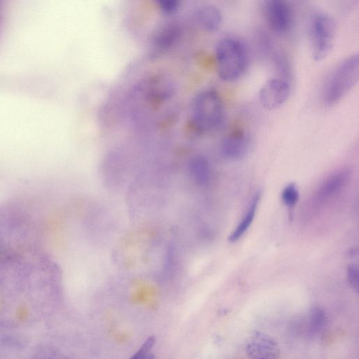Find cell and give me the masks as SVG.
I'll use <instances>...</instances> for the list:
<instances>
[{
	"instance_id": "cell-1",
	"label": "cell",
	"mask_w": 359,
	"mask_h": 359,
	"mask_svg": "<svg viewBox=\"0 0 359 359\" xmlns=\"http://www.w3.org/2000/svg\"><path fill=\"white\" fill-rule=\"evenodd\" d=\"M217 72L221 79L233 81L246 69L248 51L244 42L235 36L222 38L215 46Z\"/></svg>"
},
{
	"instance_id": "cell-2",
	"label": "cell",
	"mask_w": 359,
	"mask_h": 359,
	"mask_svg": "<svg viewBox=\"0 0 359 359\" xmlns=\"http://www.w3.org/2000/svg\"><path fill=\"white\" fill-rule=\"evenodd\" d=\"M359 77L358 54L343 59L332 69L323 84L322 98L331 106L341 100L356 84Z\"/></svg>"
},
{
	"instance_id": "cell-3",
	"label": "cell",
	"mask_w": 359,
	"mask_h": 359,
	"mask_svg": "<svg viewBox=\"0 0 359 359\" xmlns=\"http://www.w3.org/2000/svg\"><path fill=\"white\" fill-rule=\"evenodd\" d=\"M224 117V103L216 90H205L194 97L191 105V119L198 130L207 132L218 129Z\"/></svg>"
},
{
	"instance_id": "cell-4",
	"label": "cell",
	"mask_w": 359,
	"mask_h": 359,
	"mask_svg": "<svg viewBox=\"0 0 359 359\" xmlns=\"http://www.w3.org/2000/svg\"><path fill=\"white\" fill-rule=\"evenodd\" d=\"M312 57L320 61L330 52L336 34V22L325 12L315 13L310 26Z\"/></svg>"
},
{
	"instance_id": "cell-5",
	"label": "cell",
	"mask_w": 359,
	"mask_h": 359,
	"mask_svg": "<svg viewBox=\"0 0 359 359\" xmlns=\"http://www.w3.org/2000/svg\"><path fill=\"white\" fill-rule=\"evenodd\" d=\"M264 13L269 27L277 34H286L292 27L293 11L287 1L283 0L266 1L264 5Z\"/></svg>"
},
{
	"instance_id": "cell-6",
	"label": "cell",
	"mask_w": 359,
	"mask_h": 359,
	"mask_svg": "<svg viewBox=\"0 0 359 359\" xmlns=\"http://www.w3.org/2000/svg\"><path fill=\"white\" fill-rule=\"evenodd\" d=\"M290 93L289 83L285 79L274 78L267 81L260 88L259 100L263 107L273 110L283 105Z\"/></svg>"
},
{
	"instance_id": "cell-7",
	"label": "cell",
	"mask_w": 359,
	"mask_h": 359,
	"mask_svg": "<svg viewBox=\"0 0 359 359\" xmlns=\"http://www.w3.org/2000/svg\"><path fill=\"white\" fill-rule=\"evenodd\" d=\"M245 350L250 359H278L280 355L278 344L261 332H255L248 338Z\"/></svg>"
},
{
	"instance_id": "cell-8",
	"label": "cell",
	"mask_w": 359,
	"mask_h": 359,
	"mask_svg": "<svg viewBox=\"0 0 359 359\" xmlns=\"http://www.w3.org/2000/svg\"><path fill=\"white\" fill-rule=\"evenodd\" d=\"M251 144V137L248 133L235 131L222 140L220 151L223 157L228 160H240L248 154Z\"/></svg>"
},
{
	"instance_id": "cell-9",
	"label": "cell",
	"mask_w": 359,
	"mask_h": 359,
	"mask_svg": "<svg viewBox=\"0 0 359 359\" xmlns=\"http://www.w3.org/2000/svg\"><path fill=\"white\" fill-rule=\"evenodd\" d=\"M195 17L198 25L205 31H217L222 22V14L213 4H203L197 8Z\"/></svg>"
},
{
	"instance_id": "cell-10",
	"label": "cell",
	"mask_w": 359,
	"mask_h": 359,
	"mask_svg": "<svg viewBox=\"0 0 359 359\" xmlns=\"http://www.w3.org/2000/svg\"><path fill=\"white\" fill-rule=\"evenodd\" d=\"M349 177V172L346 170H341L331 175L318 188L316 195L317 201L323 202L335 194L346 185Z\"/></svg>"
},
{
	"instance_id": "cell-11",
	"label": "cell",
	"mask_w": 359,
	"mask_h": 359,
	"mask_svg": "<svg viewBox=\"0 0 359 359\" xmlns=\"http://www.w3.org/2000/svg\"><path fill=\"white\" fill-rule=\"evenodd\" d=\"M181 29L176 23H167L158 28L153 35V45L162 50L173 46L179 39Z\"/></svg>"
},
{
	"instance_id": "cell-12",
	"label": "cell",
	"mask_w": 359,
	"mask_h": 359,
	"mask_svg": "<svg viewBox=\"0 0 359 359\" xmlns=\"http://www.w3.org/2000/svg\"><path fill=\"white\" fill-rule=\"evenodd\" d=\"M260 198L261 193L259 191L257 192L254 195L243 219L239 222V224L229 236L228 240L229 242H236L248 231L255 217Z\"/></svg>"
},
{
	"instance_id": "cell-13",
	"label": "cell",
	"mask_w": 359,
	"mask_h": 359,
	"mask_svg": "<svg viewBox=\"0 0 359 359\" xmlns=\"http://www.w3.org/2000/svg\"><path fill=\"white\" fill-rule=\"evenodd\" d=\"M327 320L325 312L319 308L312 309L303 320L306 334L313 336L319 334L327 325Z\"/></svg>"
},
{
	"instance_id": "cell-14",
	"label": "cell",
	"mask_w": 359,
	"mask_h": 359,
	"mask_svg": "<svg viewBox=\"0 0 359 359\" xmlns=\"http://www.w3.org/2000/svg\"><path fill=\"white\" fill-rule=\"evenodd\" d=\"M191 176L198 184H207L210 178V167L206 157L202 155L194 156L189 163Z\"/></svg>"
},
{
	"instance_id": "cell-15",
	"label": "cell",
	"mask_w": 359,
	"mask_h": 359,
	"mask_svg": "<svg viewBox=\"0 0 359 359\" xmlns=\"http://www.w3.org/2000/svg\"><path fill=\"white\" fill-rule=\"evenodd\" d=\"M299 197V190L294 183L287 184L281 193V198L285 205L292 208L297 203Z\"/></svg>"
},
{
	"instance_id": "cell-16",
	"label": "cell",
	"mask_w": 359,
	"mask_h": 359,
	"mask_svg": "<svg viewBox=\"0 0 359 359\" xmlns=\"http://www.w3.org/2000/svg\"><path fill=\"white\" fill-rule=\"evenodd\" d=\"M154 342L153 337L148 338L130 359H154L152 348Z\"/></svg>"
},
{
	"instance_id": "cell-17",
	"label": "cell",
	"mask_w": 359,
	"mask_h": 359,
	"mask_svg": "<svg viewBox=\"0 0 359 359\" xmlns=\"http://www.w3.org/2000/svg\"><path fill=\"white\" fill-rule=\"evenodd\" d=\"M160 10L167 15H172L177 13L180 7L179 0H156Z\"/></svg>"
},
{
	"instance_id": "cell-18",
	"label": "cell",
	"mask_w": 359,
	"mask_h": 359,
	"mask_svg": "<svg viewBox=\"0 0 359 359\" xmlns=\"http://www.w3.org/2000/svg\"><path fill=\"white\" fill-rule=\"evenodd\" d=\"M347 279L350 286L356 292L359 287V271L357 265L352 264L347 266Z\"/></svg>"
},
{
	"instance_id": "cell-19",
	"label": "cell",
	"mask_w": 359,
	"mask_h": 359,
	"mask_svg": "<svg viewBox=\"0 0 359 359\" xmlns=\"http://www.w3.org/2000/svg\"><path fill=\"white\" fill-rule=\"evenodd\" d=\"M36 359H61V358L54 352L45 351L39 353Z\"/></svg>"
}]
</instances>
